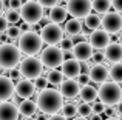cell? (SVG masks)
Segmentation results:
<instances>
[{"label": "cell", "mask_w": 122, "mask_h": 120, "mask_svg": "<svg viewBox=\"0 0 122 120\" xmlns=\"http://www.w3.org/2000/svg\"><path fill=\"white\" fill-rule=\"evenodd\" d=\"M37 109L42 112V114H56V112L60 111L63 105V97L60 96V92L57 89H42V92L37 96L36 100Z\"/></svg>", "instance_id": "cell-1"}, {"label": "cell", "mask_w": 122, "mask_h": 120, "mask_svg": "<svg viewBox=\"0 0 122 120\" xmlns=\"http://www.w3.org/2000/svg\"><path fill=\"white\" fill-rule=\"evenodd\" d=\"M99 102H102L105 106H114L121 103L122 100V88L117 82H102L101 88L97 91Z\"/></svg>", "instance_id": "cell-2"}, {"label": "cell", "mask_w": 122, "mask_h": 120, "mask_svg": "<svg viewBox=\"0 0 122 120\" xmlns=\"http://www.w3.org/2000/svg\"><path fill=\"white\" fill-rule=\"evenodd\" d=\"M19 46L20 52L26 55H36L37 52H40L42 46H43V42H42L40 36L36 32V31H25V32H20L19 36Z\"/></svg>", "instance_id": "cell-3"}, {"label": "cell", "mask_w": 122, "mask_h": 120, "mask_svg": "<svg viewBox=\"0 0 122 120\" xmlns=\"http://www.w3.org/2000/svg\"><path fill=\"white\" fill-rule=\"evenodd\" d=\"M22 52L12 43H0V68L3 69H11L15 68L20 62Z\"/></svg>", "instance_id": "cell-4"}, {"label": "cell", "mask_w": 122, "mask_h": 120, "mask_svg": "<svg viewBox=\"0 0 122 120\" xmlns=\"http://www.w3.org/2000/svg\"><path fill=\"white\" fill-rule=\"evenodd\" d=\"M19 12H20V20L31 25H37L43 15V8L36 0H26L25 3H22Z\"/></svg>", "instance_id": "cell-5"}, {"label": "cell", "mask_w": 122, "mask_h": 120, "mask_svg": "<svg viewBox=\"0 0 122 120\" xmlns=\"http://www.w3.org/2000/svg\"><path fill=\"white\" fill-rule=\"evenodd\" d=\"M19 65H20L19 71H20L22 77L30 78V80H34L36 77L42 75V71H43V65L40 63V60L36 55H28L23 60L20 59Z\"/></svg>", "instance_id": "cell-6"}, {"label": "cell", "mask_w": 122, "mask_h": 120, "mask_svg": "<svg viewBox=\"0 0 122 120\" xmlns=\"http://www.w3.org/2000/svg\"><path fill=\"white\" fill-rule=\"evenodd\" d=\"M40 63L46 68H57L63 62V52L56 45H46V48L40 49Z\"/></svg>", "instance_id": "cell-7"}, {"label": "cell", "mask_w": 122, "mask_h": 120, "mask_svg": "<svg viewBox=\"0 0 122 120\" xmlns=\"http://www.w3.org/2000/svg\"><path fill=\"white\" fill-rule=\"evenodd\" d=\"M39 36H40L42 42L46 43V45H57L60 42V39L63 37V29L60 28V25L50 22V23L42 26Z\"/></svg>", "instance_id": "cell-8"}, {"label": "cell", "mask_w": 122, "mask_h": 120, "mask_svg": "<svg viewBox=\"0 0 122 120\" xmlns=\"http://www.w3.org/2000/svg\"><path fill=\"white\" fill-rule=\"evenodd\" d=\"M101 26L104 31H107L110 36L113 34H119L121 29H122V15L121 12H105L104 17L101 18Z\"/></svg>", "instance_id": "cell-9"}, {"label": "cell", "mask_w": 122, "mask_h": 120, "mask_svg": "<svg viewBox=\"0 0 122 120\" xmlns=\"http://www.w3.org/2000/svg\"><path fill=\"white\" fill-rule=\"evenodd\" d=\"M66 12L74 18H83L91 12V0H65Z\"/></svg>", "instance_id": "cell-10"}, {"label": "cell", "mask_w": 122, "mask_h": 120, "mask_svg": "<svg viewBox=\"0 0 122 120\" xmlns=\"http://www.w3.org/2000/svg\"><path fill=\"white\" fill-rule=\"evenodd\" d=\"M110 42H111V36L107 32V31L99 29V28L93 29L91 34L88 36V43L91 45L93 49H96V51H101V49H104Z\"/></svg>", "instance_id": "cell-11"}, {"label": "cell", "mask_w": 122, "mask_h": 120, "mask_svg": "<svg viewBox=\"0 0 122 120\" xmlns=\"http://www.w3.org/2000/svg\"><path fill=\"white\" fill-rule=\"evenodd\" d=\"M59 92L63 99L68 100H74L76 97H79V91H81V85L74 80V78H66V80H62L59 85Z\"/></svg>", "instance_id": "cell-12"}, {"label": "cell", "mask_w": 122, "mask_h": 120, "mask_svg": "<svg viewBox=\"0 0 122 120\" xmlns=\"http://www.w3.org/2000/svg\"><path fill=\"white\" fill-rule=\"evenodd\" d=\"M93 51H94V49L91 48V45H90L86 40H79L71 48L73 57L77 60V62H88V60H91Z\"/></svg>", "instance_id": "cell-13"}, {"label": "cell", "mask_w": 122, "mask_h": 120, "mask_svg": "<svg viewBox=\"0 0 122 120\" xmlns=\"http://www.w3.org/2000/svg\"><path fill=\"white\" fill-rule=\"evenodd\" d=\"M34 92H36V86L30 78H20V80H17V85H14V94L22 100L30 99Z\"/></svg>", "instance_id": "cell-14"}, {"label": "cell", "mask_w": 122, "mask_h": 120, "mask_svg": "<svg viewBox=\"0 0 122 120\" xmlns=\"http://www.w3.org/2000/svg\"><path fill=\"white\" fill-rule=\"evenodd\" d=\"M60 72L66 78H76L81 74V62L76 59H68L60 63Z\"/></svg>", "instance_id": "cell-15"}, {"label": "cell", "mask_w": 122, "mask_h": 120, "mask_svg": "<svg viewBox=\"0 0 122 120\" xmlns=\"http://www.w3.org/2000/svg\"><path fill=\"white\" fill-rule=\"evenodd\" d=\"M104 51V59H107L110 63H119L122 60V46L119 42H110Z\"/></svg>", "instance_id": "cell-16"}, {"label": "cell", "mask_w": 122, "mask_h": 120, "mask_svg": "<svg viewBox=\"0 0 122 120\" xmlns=\"http://www.w3.org/2000/svg\"><path fill=\"white\" fill-rule=\"evenodd\" d=\"M88 77L94 83H102L108 78V69L104 63H94L93 66H90Z\"/></svg>", "instance_id": "cell-17"}, {"label": "cell", "mask_w": 122, "mask_h": 120, "mask_svg": "<svg viewBox=\"0 0 122 120\" xmlns=\"http://www.w3.org/2000/svg\"><path fill=\"white\" fill-rule=\"evenodd\" d=\"M19 109L17 105L12 102H0V120H17Z\"/></svg>", "instance_id": "cell-18"}, {"label": "cell", "mask_w": 122, "mask_h": 120, "mask_svg": "<svg viewBox=\"0 0 122 120\" xmlns=\"http://www.w3.org/2000/svg\"><path fill=\"white\" fill-rule=\"evenodd\" d=\"M14 96V82L8 75H0V102L9 100Z\"/></svg>", "instance_id": "cell-19"}, {"label": "cell", "mask_w": 122, "mask_h": 120, "mask_svg": "<svg viewBox=\"0 0 122 120\" xmlns=\"http://www.w3.org/2000/svg\"><path fill=\"white\" fill-rule=\"evenodd\" d=\"M66 15H68V12H66L65 6H60L59 3L50 8V22H53V23H63L66 20Z\"/></svg>", "instance_id": "cell-20"}, {"label": "cell", "mask_w": 122, "mask_h": 120, "mask_svg": "<svg viewBox=\"0 0 122 120\" xmlns=\"http://www.w3.org/2000/svg\"><path fill=\"white\" fill-rule=\"evenodd\" d=\"M82 22H81V18H74L73 17L71 20H68L65 23V29H63V32L66 34L68 37H74V36H77V34H81L82 32Z\"/></svg>", "instance_id": "cell-21"}, {"label": "cell", "mask_w": 122, "mask_h": 120, "mask_svg": "<svg viewBox=\"0 0 122 120\" xmlns=\"http://www.w3.org/2000/svg\"><path fill=\"white\" fill-rule=\"evenodd\" d=\"M79 97H81L82 102H86V103H93L96 99H97V89L90 85H82L81 86V91H79Z\"/></svg>", "instance_id": "cell-22"}, {"label": "cell", "mask_w": 122, "mask_h": 120, "mask_svg": "<svg viewBox=\"0 0 122 120\" xmlns=\"http://www.w3.org/2000/svg\"><path fill=\"white\" fill-rule=\"evenodd\" d=\"M17 109H19V114L25 115V117H30V115L36 114L37 105H36V102H33V100H30V99H23L22 103H19Z\"/></svg>", "instance_id": "cell-23"}, {"label": "cell", "mask_w": 122, "mask_h": 120, "mask_svg": "<svg viewBox=\"0 0 122 120\" xmlns=\"http://www.w3.org/2000/svg\"><path fill=\"white\" fill-rule=\"evenodd\" d=\"M83 25H85V28H88V29H96V28L101 26V17H99V14H93V12H88V14L83 17Z\"/></svg>", "instance_id": "cell-24"}, {"label": "cell", "mask_w": 122, "mask_h": 120, "mask_svg": "<svg viewBox=\"0 0 122 120\" xmlns=\"http://www.w3.org/2000/svg\"><path fill=\"white\" fill-rule=\"evenodd\" d=\"M110 0H91V9H94L96 14H105L107 11H110Z\"/></svg>", "instance_id": "cell-25"}, {"label": "cell", "mask_w": 122, "mask_h": 120, "mask_svg": "<svg viewBox=\"0 0 122 120\" xmlns=\"http://www.w3.org/2000/svg\"><path fill=\"white\" fill-rule=\"evenodd\" d=\"M60 111H62L63 117L73 119V117H76V114H77V103H73V102L63 103L62 108H60Z\"/></svg>", "instance_id": "cell-26"}, {"label": "cell", "mask_w": 122, "mask_h": 120, "mask_svg": "<svg viewBox=\"0 0 122 120\" xmlns=\"http://www.w3.org/2000/svg\"><path fill=\"white\" fill-rule=\"evenodd\" d=\"M108 75L111 77V80L113 82H122V65L121 62L119 63H113V66H111V69L108 71Z\"/></svg>", "instance_id": "cell-27"}, {"label": "cell", "mask_w": 122, "mask_h": 120, "mask_svg": "<svg viewBox=\"0 0 122 120\" xmlns=\"http://www.w3.org/2000/svg\"><path fill=\"white\" fill-rule=\"evenodd\" d=\"M46 80H48V83H51V85H59L60 82L63 80V75H62V72H60L59 69L53 68L50 72H48Z\"/></svg>", "instance_id": "cell-28"}, {"label": "cell", "mask_w": 122, "mask_h": 120, "mask_svg": "<svg viewBox=\"0 0 122 120\" xmlns=\"http://www.w3.org/2000/svg\"><path fill=\"white\" fill-rule=\"evenodd\" d=\"M5 18L8 20V23L15 25L17 22H20V12H19V9L8 8V9H6V12H5Z\"/></svg>", "instance_id": "cell-29"}, {"label": "cell", "mask_w": 122, "mask_h": 120, "mask_svg": "<svg viewBox=\"0 0 122 120\" xmlns=\"http://www.w3.org/2000/svg\"><path fill=\"white\" fill-rule=\"evenodd\" d=\"M77 114L81 115V117H86L88 119L90 115L93 114V108L90 103L86 102H82V103H77Z\"/></svg>", "instance_id": "cell-30"}, {"label": "cell", "mask_w": 122, "mask_h": 120, "mask_svg": "<svg viewBox=\"0 0 122 120\" xmlns=\"http://www.w3.org/2000/svg\"><path fill=\"white\" fill-rule=\"evenodd\" d=\"M6 37H8L9 40H15V39H19V36H20V28L19 26H15V25H11V26H8L6 28Z\"/></svg>", "instance_id": "cell-31"}, {"label": "cell", "mask_w": 122, "mask_h": 120, "mask_svg": "<svg viewBox=\"0 0 122 120\" xmlns=\"http://www.w3.org/2000/svg\"><path fill=\"white\" fill-rule=\"evenodd\" d=\"M73 45H74V42H73L70 37H62V39H60V42H59V48L62 49V52H68V51H71Z\"/></svg>", "instance_id": "cell-32"}, {"label": "cell", "mask_w": 122, "mask_h": 120, "mask_svg": "<svg viewBox=\"0 0 122 120\" xmlns=\"http://www.w3.org/2000/svg\"><path fill=\"white\" fill-rule=\"evenodd\" d=\"M34 86H36V89H45V88H48V80L45 77H42V75H39V77L34 78Z\"/></svg>", "instance_id": "cell-33"}, {"label": "cell", "mask_w": 122, "mask_h": 120, "mask_svg": "<svg viewBox=\"0 0 122 120\" xmlns=\"http://www.w3.org/2000/svg\"><path fill=\"white\" fill-rule=\"evenodd\" d=\"M8 71H9L8 77L11 78L12 82H17V80H20V78H22V74H20V71H19L17 68H11V69H8Z\"/></svg>", "instance_id": "cell-34"}, {"label": "cell", "mask_w": 122, "mask_h": 120, "mask_svg": "<svg viewBox=\"0 0 122 120\" xmlns=\"http://www.w3.org/2000/svg\"><path fill=\"white\" fill-rule=\"evenodd\" d=\"M37 3L42 6V8H51V6L57 5V3L60 2V0H36Z\"/></svg>", "instance_id": "cell-35"}, {"label": "cell", "mask_w": 122, "mask_h": 120, "mask_svg": "<svg viewBox=\"0 0 122 120\" xmlns=\"http://www.w3.org/2000/svg\"><path fill=\"white\" fill-rule=\"evenodd\" d=\"M91 108H93V112H94V114H102L104 109H105V105L102 102H97V103H94V105H91Z\"/></svg>", "instance_id": "cell-36"}, {"label": "cell", "mask_w": 122, "mask_h": 120, "mask_svg": "<svg viewBox=\"0 0 122 120\" xmlns=\"http://www.w3.org/2000/svg\"><path fill=\"white\" fill-rule=\"evenodd\" d=\"M8 26H9L8 20L5 18V15L0 14V34H5V31H6V28H8Z\"/></svg>", "instance_id": "cell-37"}, {"label": "cell", "mask_w": 122, "mask_h": 120, "mask_svg": "<svg viewBox=\"0 0 122 120\" xmlns=\"http://www.w3.org/2000/svg\"><path fill=\"white\" fill-rule=\"evenodd\" d=\"M6 3H8V8L11 9H20L22 6V0H6Z\"/></svg>", "instance_id": "cell-38"}, {"label": "cell", "mask_w": 122, "mask_h": 120, "mask_svg": "<svg viewBox=\"0 0 122 120\" xmlns=\"http://www.w3.org/2000/svg\"><path fill=\"white\" fill-rule=\"evenodd\" d=\"M110 3L116 12H122V0H110Z\"/></svg>", "instance_id": "cell-39"}, {"label": "cell", "mask_w": 122, "mask_h": 120, "mask_svg": "<svg viewBox=\"0 0 122 120\" xmlns=\"http://www.w3.org/2000/svg\"><path fill=\"white\" fill-rule=\"evenodd\" d=\"M76 78H77L76 82H77L79 85H86V83L90 82V77H88V74H82V72H81V74H79Z\"/></svg>", "instance_id": "cell-40"}, {"label": "cell", "mask_w": 122, "mask_h": 120, "mask_svg": "<svg viewBox=\"0 0 122 120\" xmlns=\"http://www.w3.org/2000/svg\"><path fill=\"white\" fill-rule=\"evenodd\" d=\"M91 59H93V62L94 63H102L104 62V54L102 52H93V55H91Z\"/></svg>", "instance_id": "cell-41"}, {"label": "cell", "mask_w": 122, "mask_h": 120, "mask_svg": "<svg viewBox=\"0 0 122 120\" xmlns=\"http://www.w3.org/2000/svg\"><path fill=\"white\" fill-rule=\"evenodd\" d=\"M90 71V65L86 62H81V72L82 74H88Z\"/></svg>", "instance_id": "cell-42"}, {"label": "cell", "mask_w": 122, "mask_h": 120, "mask_svg": "<svg viewBox=\"0 0 122 120\" xmlns=\"http://www.w3.org/2000/svg\"><path fill=\"white\" fill-rule=\"evenodd\" d=\"M102 114H107L108 117H113V114H114L113 106H105V109H104V112H102Z\"/></svg>", "instance_id": "cell-43"}, {"label": "cell", "mask_w": 122, "mask_h": 120, "mask_svg": "<svg viewBox=\"0 0 122 120\" xmlns=\"http://www.w3.org/2000/svg\"><path fill=\"white\" fill-rule=\"evenodd\" d=\"M46 120H66V117H63V115H59V114L56 112V114H51V117L46 119Z\"/></svg>", "instance_id": "cell-44"}, {"label": "cell", "mask_w": 122, "mask_h": 120, "mask_svg": "<svg viewBox=\"0 0 122 120\" xmlns=\"http://www.w3.org/2000/svg\"><path fill=\"white\" fill-rule=\"evenodd\" d=\"M46 23H50V17H48V15H42V18L39 20V25L43 26V25H46Z\"/></svg>", "instance_id": "cell-45"}, {"label": "cell", "mask_w": 122, "mask_h": 120, "mask_svg": "<svg viewBox=\"0 0 122 120\" xmlns=\"http://www.w3.org/2000/svg\"><path fill=\"white\" fill-rule=\"evenodd\" d=\"M88 120H102V114H94V112H93L88 117Z\"/></svg>", "instance_id": "cell-46"}, {"label": "cell", "mask_w": 122, "mask_h": 120, "mask_svg": "<svg viewBox=\"0 0 122 120\" xmlns=\"http://www.w3.org/2000/svg\"><path fill=\"white\" fill-rule=\"evenodd\" d=\"M36 120H46V114H39V115H36Z\"/></svg>", "instance_id": "cell-47"}, {"label": "cell", "mask_w": 122, "mask_h": 120, "mask_svg": "<svg viewBox=\"0 0 122 120\" xmlns=\"http://www.w3.org/2000/svg\"><path fill=\"white\" fill-rule=\"evenodd\" d=\"M3 11H5V2H3V0H0V14H2Z\"/></svg>", "instance_id": "cell-48"}, {"label": "cell", "mask_w": 122, "mask_h": 120, "mask_svg": "<svg viewBox=\"0 0 122 120\" xmlns=\"http://www.w3.org/2000/svg\"><path fill=\"white\" fill-rule=\"evenodd\" d=\"M71 120H88L86 117H73Z\"/></svg>", "instance_id": "cell-49"}, {"label": "cell", "mask_w": 122, "mask_h": 120, "mask_svg": "<svg viewBox=\"0 0 122 120\" xmlns=\"http://www.w3.org/2000/svg\"><path fill=\"white\" fill-rule=\"evenodd\" d=\"M107 120H121V119H117V117H108Z\"/></svg>", "instance_id": "cell-50"}, {"label": "cell", "mask_w": 122, "mask_h": 120, "mask_svg": "<svg viewBox=\"0 0 122 120\" xmlns=\"http://www.w3.org/2000/svg\"><path fill=\"white\" fill-rule=\"evenodd\" d=\"M25 120H36V119H34V117H31V115H30V117H26Z\"/></svg>", "instance_id": "cell-51"}]
</instances>
